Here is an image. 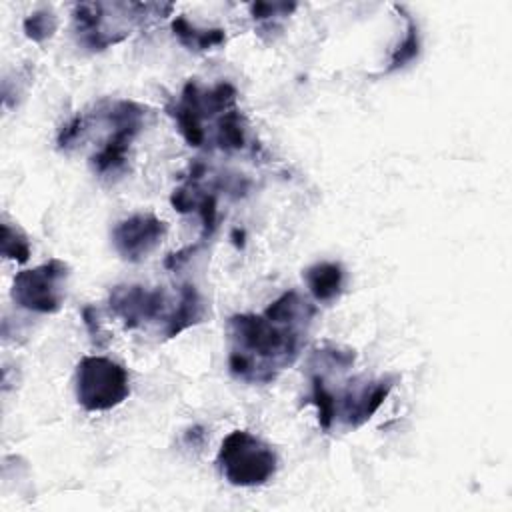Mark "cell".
<instances>
[{"label": "cell", "instance_id": "obj_1", "mask_svg": "<svg viewBox=\"0 0 512 512\" xmlns=\"http://www.w3.org/2000/svg\"><path fill=\"white\" fill-rule=\"evenodd\" d=\"M316 306L296 290L284 292L262 314H234L228 320V368L244 382H272L294 364L306 340Z\"/></svg>", "mask_w": 512, "mask_h": 512}, {"label": "cell", "instance_id": "obj_2", "mask_svg": "<svg viewBox=\"0 0 512 512\" xmlns=\"http://www.w3.org/2000/svg\"><path fill=\"white\" fill-rule=\"evenodd\" d=\"M218 468L234 486L266 484L278 468L272 446L246 430L230 432L218 450Z\"/></svg>", "mask_w": 512, "mask_h": 512}, {"label": "cell", "instance_id": "obj_3", "mask_svg": "<svg viewBox=\"0 0 512 512\" xmlns=\"http://www.w3.org/2000/svg\"><path fill=\"white\" fill-rule=\"evenodd\" d=\"M130 394L128 372L104 356H84L76 366V398L88 412L122 404Z\"/></svg>", "mask_w": 512, "mask_h": 512}, {"label": "cell", "instance_id": "obj_4", "mask_svg": "<svg viewBox=\"0 0 512 512\" xmlns=\"http://www.w3.org/2000/svg\"><path fill=\"white\" fill-rule=\"evenodd\" d=\"M154 6L156 4L128 2L124 12L112 20L110 4H102V2L76 4L74 6V26H76L78 40L92 50H104L110 44H116L130 34V28L122 24L124 20L138 22Z\"/></svg>", "mask_w": 512, "mask_h": 512}, {"label": "cell", "instance_id": "obj_5", "mask_svg": "<svg viewBox=\"0 0 512 512\" xmlns=\"http://www.w3.org/2000/svg\"><path fill=\"white\" fill-rule=\"evenodd\" d=\"M66 278L68 266L52 258L36 268L18 272L12 284V298L30 312L54 314L62 306Z\"/></svg>", "mask_w": 512, "mask_h": 512}, {"label": "cell", "instance_id": "obj_6", "mask_svg": "<svg viewBox=\"0 0 512 512\" xmlns=\"http://www.w3.org/2000/svg\"><path fill=\"white\" fill-rule=\"evenodd\" d=\"M106 114L114 130L104 146L92 156V166L100 176L118 174L124 168L128 148L144 124L146 108L132 100H118Z\"/></svg>", "mask_w": 512, "mask_h": 512}, {"label": "cell", "instance_id": "obj_7", "mask_svg": "<svg viewBox=\"0 0 512 512\" xmlns=\"http://www.w3.org/2000/svg\"><path fill=\"white\" fill-rule=\"evenodd\" d=\"M166 224L154 214H134L118 222L112 230L116 252L128 262L144 260L166 236Z\"/></svg>", "mask_w": 512, "mask_h": 512}, {"label": "cell", "instance_id": "obj_8", "mask_svg": "<svg viewBox=\"0 0 512 512\" xmlns=\"http://www.w3.org/2000/svg\"><path fill=\"white\" fill-rule=\"evenodd\" d=\"M110 310L124 322L126 328H138L148 320L162 318L166 322V294L156 288L150 290L146 286H116L110 292Z\"/></svg>", "mask_w": 512, "mask_h": 512}, {"label": "cell", "instance_id": "obj_9", "mask_svg": "<svg viewBox=\"0 0 512 512\" xmlns=\"http://www.w3.org/2000/svg\"><path fill=\"white\" fill-rule=\"evenodd\" d=\"M392 386H394L392 378H380L374 382H366L358 388H350L340 398L334 396L336 416H340L342 422L354 428L364 424L382 406Z\"/></svg>", "mask_w": 512, "mask_h": 512}, {"label": "cell", "instance_id": "obj_10", "mask_svg": "<svg viewBox=\"0 0 512 512\" xmlns=\"http://www.w3.org/2000/svg\"><path fill=\"white\" fill-rule=\"evenodd\" d=\"M304 282L318 302H332L344 286V270L334 262H318L304 272Z\"/></svg>", "mask_w": 512, "mask_h": 512}, {"label": "cell", "instance_id": "obj_11", "mask_svg": "<svg viewBox=\"0 0 512 512\" xmlns=\"http://www.w3.org/2000/svg\"><path fill=\"white\" fill-rule=\"evenodd\" d=\"M202 316H204V304H202L198 290L190 284H184L180 288L178 304L174 306V310L170 312V316L164 322V336L166 338L178 336L182 330L200 322Z\"/></svg>", "mask_w": 512, "mask_h": 512}, {"label": "cell", "instance_id": "obj_12", "mask_svg": "<svg viewBox=\"0 0 512 512\" xmlns=\"http://www.w3.org/2000/svg\"><path fill=\"white\" fill-rule=\"evenodd\" d=\"M172 32L180 40V44H184L190 50H210L226 40L222 28H196L184 16L174 18Z\"/></svg>", "mask_w": 512, "mask_h": 512}, {"label": "cell", "instance_id": "obj_13", "mask_svg": "<svg viewBox=\"0 0 512 512\" xmlns=\"http://www.w3.org/2000/svg\"><path fill=\"white\" fill-rule=\"evenodd\" d=\"M216 144L222 150H240L246 146V126L242 114L232 108L216 122Z\"/></svg>", "mask_w": 512, "mask_h": 512}, {"label": "cell", "instance_id": "obj_14", "mask_svg": "<svg viewBox=\"0 0 512 512\" xmlns=\"http://www.w3.org/2000/svg\"><path fill=\"white\" fill-rule=\"evenodd\" d=\"M310 402L318 408V422L324 430H330L334 418H336V404H334V394L326 386L322 376H312V394Z\"/></svg>", "mask_w": 512, "mask_h": 512}, {"label": "cell", "instance_id": "obj_15", "mask_svg": "<svg viewBox=\"0 0 512 512\" xmlns=\"http://www.w3.org/2000/svg\"><path fill=\"white\" fill-rule=\"evenodd\" d=\"M406 24H408L406 36H404V40H402V42L396 46V50L392 52V58H390V66H388V72L402 68L404 64H408L410 60H414V58L418 56V50H420L418 28H416L414 20H412L408 14H406Z\"/></svg>", "mask_w": 512, "mask_h": 512}, {"label": "cell", "instance_id": "obj_16", "mask_svg": "<svg viewBox=\"0 0 512 512\" xmlns=\"http://www.w3.org/2000/svg\"><path fill=\"white\" fill-rule=\"evenodd\" d=\"M2 254L4 258L16 260V262H26L30 258V242L28 238L8 222L2 224Z\"/></svg>", "mask_w": 512, "mask_h": 512}, {"label": "cell", "instance_id": "obj_17", "mask_svg": "<svg viewBox=\"0 0 512 512\" xmlns=\"http://www.w3.org/2000/svg\"><path fill=\"white\" fill-rule=\"evenodd\" d=\"M58 20L50 10H38L24 20V34L34 42H44L56 32Z\"/></svg>", "mask_w": 512, "mask_h": 512}, {"label": "cell", "instance_id": "obj_18", "mask_svg": "<svg viewBox=\"0 0 512 512\" xmlns=\"http://www.w3.org/2000/svg\"><path fill=\"white\" fill-rule=\"evenodd\" d=\"M296 4H286V2H256L250 6L254 20H268L270 16H288Z\"/></svg>", "mask_w": 512, "mask_h": 512}]
</instances>
